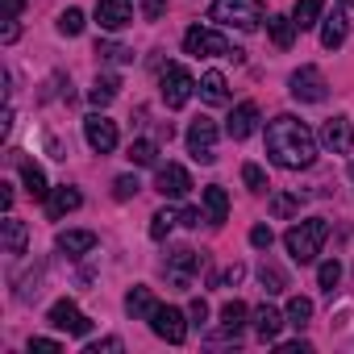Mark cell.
<instances>
[{"label":"cell","instance_id":"obj_8","mask_svg":"<svg viewBox=\"0 0 354 354\" xmlns=\"http://www.w3.org/2000/svg\"><path fill=\"white\" fill-rule=\"evenodd\" d=\"M162 267H167V279L175 283V292H188V288H192V275L201 271V254L188 250V246H175Z\"/></svg>","mask_w":354,"mask_h":354},{"label":"cell","instance_id":"obj_20","mask_svg":"<svg viewBox=\"0 0 354 354\" xmlns=\"http://www.w3.org/2000/svg\"><path fill=\"white\" fill-rule=\"evenodd\" d=\"M196 92H201L209 104H230V84H225L221 71H205L201 84H196Z\"/></svg>","mask_w":354,"mask_h":354},{"label":"cell","instance_id":"obj_2","mask_svg":"<svg viewBox=\"0 0 354 354\" xmlns=\"http://www.w3.org/2000/svg\"><path fill=\"white\" fill-rule=\"evenodd\" d=\"M325 238H329V221H325V217H308V221H300V225H292V230L283 234V246H288V254L304 267V263H313V259L321 254Z\"/></svg>","mask_w":354,"mask_h":354},{"label":"cell","instance_id":"obj_1","mask_svg":"<svg viewBox=\"0 0 354 354\" xmlns=\"http://www.w3.org/2000/svg\"><path fill=\"white\" fill-rule=\"evenodd\" d=\"M267 158H271L275 167H283V171H304V167H313V158H317V138H313V129H308L300 117L279 113L275 121H267Z\"/></svg>","mask_w":354,"mask_h":354},{"label":"cell","instance_id":"obj_30","mask_svg":"<svg viewBox=\"0 0 354 354\" xmlns=\"http://www.w3.org/2000/svg\"><path fill=\"white\" fill-rule=\"evenodd\" d=\"M259 279H263V292H267V296L288 292V275H283L275 263H263V267H259Z\"/></svg>","mask_w":354,"mask_h":354},{"label":"cell","instance_id":"obj_48","mask_svg":"<svg viewBox=\"0 0 354 354\" xmlns=\"http://www.w3.org/2000/svg\"><path fill=\"white\" fill-rule=\"evenodd\" d=\"M5 9H9V17L17 21V17H21V9H26V0H5Z\"/></svg>","mask_w":354,"mask_h":354},{"label":"cell","instance_id":"obj_11","mask_svg":"<svg viewBox=\"0 0 354 354\" xmlns=\"http://www.w3.org/2000/svg\"><path fill=\"white\" fill-rule=\"evenodd\" d=\"M50 325L63 329V333H71V337H84V333L92 329V321L80 313L75 300H59V304H50Z\"/></svg>","mask_w":354,"mask_h":354},{"label":"cell","instance_id":"obj_49","mask_svg":"<svg viewBox=\"0 0 354 354\" xmlns=\"http://www.w3.org/2000/svg\"><path fill=\"white\" fill-rule=\"evenodd\" d=\"M0 205L13 209V188H9V184H0Z\"/></svg>","mask_w":354,"mask_h":354},{"label":"cell","instance_id":"obj_32","mask_svg":"<svg viewBox=\"0 0 354 354\" xmlns=\"http://www.w3.org/2000/svg\"><path fill=\"white\" fill-rule=\"evenodd\" d=\"M175 221H180V213H171V209H158V213L150 217V238H154V242H162V238L171 234V225H175Z\"/></svg>","mask_w":354,"mask_h":354},{"label":"cell","instance_id":"obj_22","mask_svg":"<svg viewBox=\"0 0 354 354\" xmlns=\"http://www.w3.org/2000/svg\"><path fill=\"white\" fill-rule=\"evenodd\" d=\"M254 329H259V337H263V342H275V337H279V329H283V313H279V308H271V304H259V308H254Z\"/></svg>","mask_w":354,"mask_h":354},{"label":"cell","instance_id":"obj_6","mask_svg":"<svg viewBox=\"0 0 354 354\" xmlns=\"http://www.w3.org/2000/svg\"><path fill=\"white\" fill-rule=\"evenodd\" d=\"M292 96L300 100V104H321L325 96H329V84H325V75H321V67H313V63H304L300 71H292Z\"/></svg>","mask_w":354,"mask_h":354},{"label":"cell","instance_id":"obj_25","mask_svg":"<svg viewBox=\"0 0 354 354\" xmlns=\"http://www.w3.org/2000/svg\"><path fill=\"white\" fill-rule=\"evenodd\" d=\"M267 30H271V42H275L279 50H288V46L296 42V21H292V17H279V13H275V17H267Z\"/></svg>","mask_w":354,"mask_h":354},{"label":"cell","instance_id":"obj_21","mask_svg":"<svg viewBox=\"0 0 354 354\" xmlns=\"http://www.w3.org/2000/svg\"><path fill=\"white\" fill-rule=\"evenodd\" d=\"M80 205H84V196H80L75 188H67V184H63V188H55V192L46 196V209H50V217H55V221H59V217H67V213H75Z\"/></svg>","mask_w":354,"mask_h":354},{"label":"cell","instance_id":"obj_9","mask_svg":"<svg viewBox=\"0 0 354 354\" xmlns=\"http://www.w3.org/2000/svg\"><path fill=\"white\" fill-rule=\"evenodd\" d=\"M150 329L162 337V342H171V346H180L184 337H188V317L180 313V308H167V304H158L154 313H150Z\"/></svg>","mask_w":354,"mask_h":354},{"label":"cell","instance_id":"obj_16","mask_svg":"<svg viewBox=\"0 0 354 354\" xmlns=\"http://www.w3.org/2000/svg\"><path fill=\"white\" fill-rule=\"evenodd\" d=\"M17 167H21V184H26V192H30V201H46L50 196V188H46V175H42V167H34V162H26L17 150L9 154Z\"/></svg>","mask_w":354,"mask_h":354},{"label":"cell","instance_id":"obj_31","mask_svg":"<svg viewBox=\"0 0 354 354\" xmlns=\"http://www.w3.org/2000/svg\"><path fill=\"white\" fill-rule=\"evenodd\" d=\"M308 321H313V300H308V296H292V300H288V325L304 329Z\"/></svg>","mask_w":354,"mask_h":354},{"label":"cell","instance_id":"obj_35","mask_svg":"<svg viewBox=\"0 0 354 354\" xmlns=\"http://www.w3.org/2000/svg\"><path fill=\"white\" fill-rule=\"evenodd\" d=\"M59 34H67V38L84 34V9H67V13H59Z\"/></svg>","mask_w":354,"mask_h":354},{"label":"cell","instance_id":"obj_50","mask_svg":"<svg viewBox=\"0 0 354 354\" xmlns=\"http://www.w3.org/2000/svg\"><path fill=\"white\" fill-rule=\"evenodd\" d=\"M350 180H354V162H350Z\"/></svg>","mask_w":354,"mask_h":354},{"label":"cell","instance_id":"obj_38","mask_svg":"<svg viewBox=\"0 0 354 354\" xmlns=\"http://www.w3.org/2000/svg\"><path fill=\"white\" fill-rule=\"evenodd\" d=\"M138 192H142L138 175H117V180H113V196H117V201H129V196H138Z\"/></svg>","mask_w":354,"mask_h":354},{"label":"cell","instance_id":"obj_15","mask_svg":"<svg viewBox=\"0 0 354 354\" xmlns=\"http://www.w3.org/2000/svg\"><path fill=\"white\" fill-rule=\"evenodd\" d=\"M254 125H259V104H254V100H242V104L230 113L225 133H230L234 142H242V138H250V133H254Z\"/></svg>","mask_w":354,"mask_h":354},{"label":"cell","instance_id":"obj_36","mask_svg":"<svg viewBox=\"0 0 354 354\" xmlns=\"http://www.w3.org/2000/svg\"><path fill=\"white\" fill-rule=\"evenodd\" d=\"M96 55L109 59V63H133V50L129 46H117V42H96Z\"/></svg>","mask_w":354,"mask_h":354},{"label":"cell","instance_id":"obj_37","mask_svg":"<svg viewBox=\"0 0 354 354\" xmlns=\"http://www.w3.org/2000/svg\"><path fill=\"white\" fill-rule=\"evenodd\" d=\"M317 283H321L325 292H333V288L342 283V263H337V259H329V263H321V271H317Z\"/></svg>","mask_w":354,"mask_h":354},{"label":"cell","instance_id":"obj_28","mask_svg":"<svg viewBox=\"0 0 354 354\" xmlns=\"http://www.w3.org/2000/svg\"><path fill=\"white\" fill-rule=\"evenodd\" d=\"M117 88H121V80H117V75H96V84H92V92H88V100L104 109V104H109V100L117 96Z\"/></svg>","mask_w":354,"mask_h":354},{"label":"cell","instance_id":"obj_12","mask_svg":"<svg viewBox=\"0 0 354 354\" xmlns=\"http://www.w3.org/2000/svg\"><path fill=\"white\" fill-rule=\"evenodd\" d=\"M84 138H88V146H92L96 154L117 150V125H113L109 117H100V113H92V117L84 121Z\"/></svg>","mask_w":354,"mask_h":354},{"label":"cell","instance_id":"obj_10","mask_svg":"<svg viewBox=\"0 0 354 354\" xmlns=\"http://www.w3.org/2000/svg\"><path fill=\"white\" fill-rule=\"evenodd\" d=\"M154 188H158V196H167V201H180V196L192 192V175H188L180 162H167V167H158V175H154Z\"/></svg>","mask_w":354,"mask_h":354},{"label":"cell","instance_id":"obj_13","mask_svg":"<svg viewBox=\"0 0 354 354\" xmlns=\"http://www.w3.org/2000/svg\"><path fill=\"white\" fill-rule=\"evenodd\" d=\"M321 146L333 150V154H350V150H354V125H350L346 117H329V121L321 125Z\"/></svg>","mask_w":354,"mask_h":354},{"label":"cell","instance_id":"obj_3","mask_svg":"<svg viewBox=\"0 0 354 354\" xmlns=\"http://www.w3.org/2000/svg\"><path fill=\"white\" fill-rule=\"evenodd\" d=\"M263 13H267L263 0H213V9H209L213 21L234 26V30H259Z\"/></svg>","mask_w":354,"mask_h":354},{"label":"cell","instance_id":"obj_27","mask_svg":"<svg viewBox=\"0 0 354 354\" xmlns=\"http://www.w3.org/2000/svg\"><path fill=\"white\" fill-rule=\"evenodd\" d=\"M246 317H250V308H246L242 300H230V304H221V329H225V333H238V329L246 325Z\"/></svg>","mask_w":354,"mask_h":354},{"label":"cell","instance_id":"obj_47","mask_svg":"<svg viewBox=\"0 0 354 354\" xmlns=\"http://www.w3.org/2000/svg\"><path fill=\"white\" fill-rule=\"evenodd\" d=\"M279 350H283V354H304V350H308V342H283Z\"/></svg>","mask_w":354,"mask_h":354},{"label":"cell","instance_id":"obj_39","mask_svg":"<svg viewBox=\"0 0 354 354\" xmlns=\"http://www.w3.org/2000/svg\"><path fill=\"white\" fill-rule=\"evenodd\" d=\"M271 242H275L271 225H254V230H250V246H254V250H271Z\"/></svg>","mask_w":354,"mask_h":354},{"label":"cell","instance_id":"obj_4","mask_svg":"<svg viewBox=\"0 0 354 354\" xmlns=\"http://www.w3.org/2000/svg\"><path fill=\"white\" fill-rule=\"evenodd\" d=\"M184 50L196 55V59H242V50H238L225 34L205 30V26H192V30L184 34Z\"/></svg>","mask_w":354,"mask_h":354},{"label":"cell","instance_id":"obj_45","mask_svg":"<svg viewBox=\"0 0 354 354\" xmlns=\"http://www.w3.org/2000/svg\"><path fill=\"white\" fill-rule=\"evenodd\" d=\"M104 350H121V337H104V342L88 346V354H104Z\"/></svg>","mask_w":354,"mask_h":354},{"label":"cell","instance_id":"obj_7","mask_svg":"<svg viewBox=\"0 0 354 354\" xmlns=\"http://www.w3.org/2000/svg\"><path fill=\"white\" fill-rule=\"evenodd\" d=\"M217 121H209V117H196L192 125H188V150H192V158L196 162H217Z\"/></svg>","mask_w":354,"mask_h":354},{"label":"cell","instance_id":"obj_42","mask_svg":"<svg viewBox=\"0 0 354 354\" xmlns=\"http://www.w3.org/2000/svg\"><path fill=\"white\" fill-rule=\"evenodd\" d=\"M30 350H38V354H59L63 346H59L55 337H34V342H30Z\"/></svg>","mask_w":354,"mask_h":354},{"label":"cell","instance_id":"obj_19","mask_svg":"<svg viewBox=\"0 0 354 354\" xmlns=\"http://www.w3.org/2000/svg\"><path fill=\"white\" fill-rule=\"evenodd\" d=\"M26 242H30L26 221L5 217V225H0V246H5V254H26Z\"/></svg>","mask_w":354,"mask_h":354},{"label":"cell","instance_id":"obj_43","mask_svg":"<svg viewBox=\"0 0 354 354\" xmlns=\"http://www.w3.org/2000/svg\"><path fill=\"white\" fill-rule=\"evenodd\" d=\"M242 275H246V267H242V263H234V267H225L221 283H225V288H234V283H242Z\"/></svg>","mask_w":354,"mask_h":354},{"label":"cell","instance_id":"obj_44","mask_svg":"<svg viewBox=\"0 0 354 354\" xmlns=\"http://www.w3.org/2000/svg\"><path fill=\"white\" fill-rule=\"evenodd\" d=\"M188 317H192V321H196V325H201V321H205V317H209V304H205V300H201V296H196V300H192V304H188Z\"/></svg>","mask_w":354,"mask_h":354},{"label":"cell","instance_id":"obj_5","mask_svg":"<svg viewBox=\"0 0 354 354\" xmlns=\"http://www.w3.org/2000/svg\"><path fill=\"white\" fill-rule=\"evenodd\" d=\"M158 92H162V104H167V109H184V104L192 100V92H196V80H192L188 67L167 63V67L158 71Z\"/></svg>","mask_w":354,"mask_h":354},{"label":"cell","instance_id":"obj_41","mask_svg":"<svg viewBox=\"0 0 354 354\" xmlns=\"http://www.w3.org/2000/svg\"><path fill=\"white\" fill-rule=\"evenodd\" d=\"M201 221H209V213H201V209H184L180 213V225H188V230H196Z\"/></svg>","mask_w":354,"mask_h":354},{"label":"cell","instance_id":"obj_26","mask_svg":"<svg viewBox=\"0 0 354 354\" xmlns=\"http://www.w3.org/2000/svg\"><path fill=\"white\" fill-rule=\"evenodd\" d=\"M321 9H325V0H296V9H292L296 30H313L317 17H321Z\"/></svg>","mask_w":354,"mask_h":354},{"label":"cell","instance_id":"obj_29","mask_svg":"<svg viewBox=\"0 0 354 354\" xmlns=\"http://www.w3.org/2000/svg\"><path fill=\"white\" fill-rule=\"evenodd\" d=\"M133 167H154L158 162V146L154 142H146V138H138V142H129V154H125Z\"/></svg>","mask_w":354,"mask_h":354},{"label":"cell","instance_id":"obj_46","mask_svg":"<svg viewBox=\"0 0 354 354\" xmlns=\"http://www.w3.org/2000/svg\"><path fill=\"white\" fill-rule=\"evenodd\" d=\"M17 34H21V30H17V21H13V17H5V34H0V38H5V46H9V42H17Z\"/></svg>","mask_w":354,"mask_h":354},{"label":"cell","instance_id":"obj_17","mask_svg":"<svg viewBox=\"0 0 354 354\" xmlns=\"http://www.w3.org/2000/svg\"><path fill=\"white\" fill-rule=\"evenodd\" d=\"M154 308H158V300H154V292H150L146 283H133V288L125 292V313H129L133 321H150Z\"/></svg>","mask_w":354,"mask_h":354},{"label":"cell","instance_id":"obj_34","mask_svg":"<svg viewBox=\"0 0 354 354\" xmlns=\"http://www.w3.org/2000/svg\"><path fill=\"white\" fill-rule=\"evenodd\" d=\"M292 213H300V196L275 192V196H271V217H292Z\"/></svg>","mask_w":354,"mask_h":354},{"label":"cell","instance_id":"obj_18","mask_svg":"<svg viewBox=\"0 0 354 354\" xmlns=\"http://www.w3.org/2000/svg\"><path fill=\"white\" fill-rule=\"evenodd\" d=\"M346 0H337V5H333V13L325 17V26H321V46L325 50H337L342 42H346Z\"/></svg>","mask_w":354,"mask_h":354},{"label":"cell","instance_id":"obj_24","mask_svg":"<svg viewBox=\"0 0 354 354\" xmlns=\"http://www.w3.org/2000/svg\"><path fill=\"white\" fill-rule=\"evenodd\" d=\"M92 246H96L92 230H67V234H59V250L63 254H88Z\"/></svg>","mask_w":354,"mask_h":354},{"label":"cell","instance_id":"obj_40","mask_svg":"<svg viewBox=\"0 0 354 354\" xmlns=\"http://www.w3.org/2000/svg\"><path fill=\"white\" fill-rule=\"evenodd\" d=\"M167 13V0H142V17L146 21H158Z\"/></svg>","mask_w":354,"mask_h":354},{"label":"cell","instance_id":"obj_23","mask_svg":"<svg viewBox=\"0 0 354 354\" xmlns=\"http://www.w3.org/2000/svg\"><path fill=\"white\" fill-rule=\"evenodd\" d=\"M205 213H209L213 225H221V221L230 217V196H225L221 184H209V188H205Z\"/></svg>","mask_w":354,"mask_h":354},{"label":"cell","instance_id":"obj_14","mask_svg":"<svg viewBox=\"0 0 354 354\" xmlns=\"http://www.w3.org/2000/svg\"><path fill=\"white\" fill-rule=\"evenodd\" d=\"M96 21H100V30H125V26H133V0H100L96 5Z\"/></svg>","mask_w":354,"mask_h":354},{"label":"cell","instance_id":"obj_33","mask_svg":"<svg viewBox=\"0 0 354 354\" xmlns=\"http://www.w3.org/2000/svg\"><path fill=\"white\" fill-rule=\"evenodd\" d=\"M242 180H246V188H250V192H259V196L271 188V184H267V171H263L259 162H246V167H242Z\"/></svg>","mask_w":354,"mask_h":354}]
</instances>
